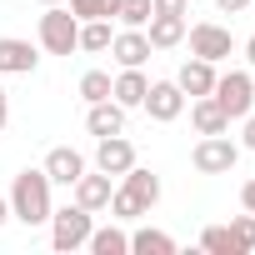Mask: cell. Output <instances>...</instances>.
<instances>
[{
	"label": "cell",
	"mask_w": 255,
	"mask_h": 255,
	"mask_svg": "<svg viewBox=\"0 0 255 255\" xmlns=\"http://www.w3.org/2000/svg\"><path fill=\"white\" fill-rule=\"evenodd\" d=\"M230 235H235V250H240V255L255 250V215H250V210L235 215V220H230Z\"/></svg>",
	"instance_id": "25"
},
{
	"label": "cell",
	"mask_w": 255,
	"mask_h": 255,
	"mask_svg": "<svg viewBox=\"0 0 255 255\" xmlns=\"http://www.w3.org/2000/svg\"><path fill=\"white\" fill-rule=\"evenodd\" d=\"M40 5H65V0H40Z\"/></svg>",
	"instance_id": "34"
},
{
	"label": "cell",
	"mask_w": 255,
	"mask_h": 255,
	"mask_svg": "<svg viewBox=\"0 0 255 255\" xmlns=\"http://www.w3.org/2000/svg\"><path fill=\"white\" fill-rule=\"evenodd\" d=\"M90 230H95V220H90V210H85V205L50 210V245H55L60 255H75V250L90 240Z\"/></svg>",
	"instance_id": "3"
},
{
	"label": "cell",
	"mask_w": 255,
	"mask_h": 255,
	"mask_svg": "<svg viewBox=\"0 0 255 255\" xmlns=\"http://www.w3.org/2000/svg\"><path fill=\"white\" fill-rule=\"evenodd\" d=\"M145 40H150V50H175L185 40V15H150L145 20Z\"/></svg>",
	"instance_id": "18"
},
{
	"label": "cell",
	"mask_w": 255,
	"mask_h": 255,
	"mask_svg": "<svg viewBox=\"0 0 255 255\" xmlns=\"http://www.w3.org/2000/svg\"><path fill=\"white\" fill-rule=\"evenodd\" d=\"M110 40H115L110 20H80V50L100 55V50H110Z\"/></svg>",
	"instance_id": "21"
},
{
	"label": "cell",
	"mask_w": 255,
	"mask_h": 255,
	"mask_svg": "<svg viewBox=\"0 0 255 255\" xmlns=\"http://www.w3.org/2000/svg\"><path fill=\"white\" fill-rule=\"evenodd\" d=\"M85 130L100 140V135H120L125 130V105L120 100H95L90 110H85Z\"/></svg>",
	"instance_id": "15"
},
{
	"label": "cell",
	"mask_w": 255,
	"mask_h": 255,
	"mask_svg": "<svg viewBox=\"0 0 255 255\" xmlns=\"http://www.w3.org/2000/svg\"><path fill=\"white\" fill-rule=\"evenodd\" d=\"M145 90H150V80H145V70H140V65H125V70L110 80V100H120L125 110H135V105L145 100Z\"/></svg>",
	"instance_id": "17"
},
{
	"label": "cell",
	"mask_w": 255,
	"mask_h": 255,
	"mask_svg": "<svg viewBox=\"0 0 255 255\" xmlns=\"http://www.w3.org/2000/svg\"><path fill=\"white\" fill-rule=\"evenodd\" d=\"M35 65H40V50L30 40L0 35V75H35Z\"/></svg>",
	"instance_id": "9"
},
{
	"label": "cell",
	"mask_w": 255,
	"mask_h": 255,
	"mask_svg": "<svg viewBox=\"0 0 255 255\" xmlns=\"http://www.w3.org/2000/svg\"><path fill=\"white\" fill-rule=\"evenodd\" d=\"M185 40H190V55H200V60H210V65H220V60L235 50V35H230L225 25H215V20L185 25Z\"/></svg>",
	"instance_id": "6"
},
{
	"label": "cell",
	"mask_w": 255,
	"mask_h": 255,
	"mask_svg": "<svg viewBox=\"0 0 255 255\" xmlns=\"http://www.w3.org/2000/svg\"><path fill=\"white\" fill-rule=\"evenodd\" d=\"M190 125H195V135H225L230 130V115L220 110L215 95H195L190 100Z\"/></svg>",
	"instance_id": "12"
},
{
	"label": "cell",
	"mask_w": 255,
	"mask_h": 255,
	"mask_svg": "<svg viewBox=\"0 0 255 255\" xmlns=\"http://www.w3.org/2000/svg\"><path fill=\"white\" fill-rule=\"evenodd\" d=\"M215 75H220V70H215L210 60L190 55V60H185V65L175 70V85L185 90V100H195V95H210V90H215Z\"/></svg>",
	"instance_id": "11"
},
{
	"label": "cell",
	"mask_w": 255,
	"mask_h": 255,
	"mask_svg": "<svg viewBox=\"0 0 255 255\" xmlns=\"http://www.w3.org/2000/svg\"><path fill=\"white\" fill-rule=\"evenodd\" d=\"M215 100H220V110L230 115V120H245L250 110H255V80H250V70H225V75H215V90H210Z\"/></svg>",
	"instance_id": "4"
},
{
	"label": "cell",
	"mask_w": 255,
	"mask_h": 255,
	"mask_svg": "<svg viewBox=\"0 0 255 255\" xmlns=\"http://www.w3.org/2000/svg\"><path fill=\"white\" fill-rule=\"evenodd\" d=\"M40 170L50 175V185H65V190H70V185L85 175V155H80V150H70V145H55V150L45 155V165H40Z\"/></svg>",
	"instance_id": "10"
},
{
	"label": "cell",
	"mask_w": 255,
	"mask_h": 255,
	"mask_svg": "<svg viewBox=\"0 0 255 255\" xmlns=\"http://www.w3.org/2000/svg\"><path fill=\"white\" fill-rule=\"evenodd\" d=\"M250 5H255V0H250Z\"/></svg>",
	"instance_id": "35"
},
{
	"label": "cell",
	"mask_w": 255,
	"mask_h": 255,
	"mask_svg": "<svg viewBox=\"0 0 255 255\" xmlns=\"http://www.w3.org/2000/svg\"><path fill=\"white\" fill-rule=\"evenodd\" d=\"M130 250L135 255H175V235H165V230H135L130 235Z\"/></svg>",
	"instance_id": "20"
},
{
	"label": "cell",
	"mask_w": 255,
	"mask_h": 255,
	"mask_svg": "<svg viewBox=\"0 0 255 255\" xmlns=\"http://www.w3.org/2000/svg\"><path fill=\"white\" fill-rule=\"evenodd\" d=\"M110 55H115V65L125 70V65H145L150 60V40H145V30H115V40H110Z\"/></svg>",
	"instance_id": "14"
},
{
	"label": "cell",
	"mask_w": 255,
	"mask_h": 255,
	"mask_svg": "<svg viewBox=\"0 0 255 255\" xmlns=\"http://www.w3.org/2000/svg\"><path fill=\"white\" fill-rule=\"evenodd\" d=\"M240 150H255V110L245 115V135H240Z\"/></svg>",
	"instance_id": "28"
},
{
	"label": "cell",
	"mask_w": 255,
	"mask_h": 255,
	"mask_svg": "<svg viewBox=\"0 0 255 255\" xmlns=\"http://www.w3.org/2000/svg\"><path fill=\"white\" fill-rule=\"evenodd\" d=\"M155 15V5H150V0H120V25H130V30H145V20Z\"/></svg>",
	"instance_id": "23"
},
{
	"label": "cell",
	"mask_w": 255,
	"mask_h": 255,
	"mask_svg": "<svg viewBox=\"0 0 255 255\" xmlns=\"http://www.w3.org/2000/svg\"><path fill=\"white\" fill-rule=\"evenodd\" d=\"M245 60H250V70H255V35L245 40Z\"/></svg>",
	"instance_id": "33"
},
{
	"label": "cell",
	"mask_w": 255,
	"mask_h": 255,
	"mask_svg": "<svg viewBox=\"0 0 255 255\" xmlns=\"http://www.w3.org/2000/svg\"><path fill=\"white\" fill-rule=\"evenodd\" d=\"M200 250H205V255H240L230 225H205V230H200Z\"/></svg>",
	"instance_id": "22"
},
{
	"label": "cell",
	"mask_w": 255,
	"mask_h": 255,
	"mask_svg": "<svg viewBox=\"0 0 255 255\" xmlns=\"http://www.w3.org/2000/svg\"><path fill=\"white\" fill-rule=\"evenodd\" d=\"M150 5H155V15H185L190 0H150Z\"/></svg>",
	"instance_id": "27"
},
{
	"label": "cell",
	"mask_w": 255,
	"mask_h": 255,
	"mask_svg": "<svg viewBox=\"0 0 255 255\" xmlns=\"http://www.w3.org/2000/svg\"><path fill=\"white\" fill-rule=\"evenodd\" d=\"M75 20H105V0H70Z\"/></svg>",
	"instance_id": "26"
},
{
	"label": "cell",
	"mask_w": 255,
	"mask_h": 255,
	"mask_svg": "<svg viewBox=\"0 0 255 255\" xmlns=\"http://www.w3.org/2000/svg\"><path fill=\"white\" fill-rule=\"evenodd\" d=\"M70 190H75V205H85V210L95 215V210H105V205H110V190H115V185H110V175H105V170H95V175L85 170Z\"/></svg>",
	"instance_id": "16"
},
{
	"label": "cell",
	"mask_w": 255,
	"mask_h": 255,
	"mask_svg": "<svg viewBox=\"0 0 255 255\" xmlns=\"http://www.w3.org/2000/svg\"><path fill=\"white\" fill-rule=\"evenodd\" d=\"M85 250L90 255H130V235H125L120 225H105V230H90Z\"/></svg>",
	"instance_id": "19"
},
{
	"label": "cell",
	"mask_w": 255,
	"mask_h": 255,
	"mask_svg": "<svg viewBox=\"0 0 255 255\" xmlns=\"http://www.w3.org/2000/svg\"><path fill=\"white\" fill-rule=\"evenodd\" d=\"M10 220V195H0V225Z\"/></svg>",
	"instance_id": "32"
},
{
	"label": "cell",
	"mask_w": 255,
	"mask_h": 255,
	"mask_svg": "<svg viewBox=\"0 0 255 255\" xmlns=\"http://www.w3.org/2000/svg\"><path fill=\"white\" fill-rule=\"evenodd\" d=\"M80 100H85V105L110 100V75H105V70H85V75H80Z\"/></svg>",
	"instance_id": "24"
},
{
	"label": "cell",
	"mask_w": 255,
	"mask_h": 255,
	"mask_svg": "<svg viewBox=\"0 0 255 255\" xmlns=\"http://www.w3.org/2000/svg\"><path fill=\"white\" fill-rule=\"evenodd\" d=\"M240 205L255 215V180H245V185H240Z\"/></svg>",
	"instance_id": "29"
},
{
	"label": "cell",
	"mask_w": 255,
	"mask_h": 255,
	"mask_svg": "<svg viewBox=\"0 0 255 255\" xmlns=\"http://www.w3.org/2000/svg\"><path fill=\"white\" fill-rule=\"evenodd\" d=\"M130 165H135V145L125 140V130L95 140V170H105V175H125Z\"/></svg>",
	"instance_id": "8"
},
{
	"label": "cell",
	"mask_w": 255,
	"mask_h": 255,
	"mask_svg": "<svg viewBox=\"0 0 255 255\" xmlns=\"http://www.w3.org/2000/svg\"><path fill=\"white\" fill-rule=\"evenodd\" d=\"M35 35H40V50L45 55H75L80 50V20L70 15V5H45Z\"/></svg>",
	"instance_id": "2"
},
{
	"label": "cell",
	"mask_w": 255,
	"mask_h": 255,
	"mask_svg": "<svg viewBox=\"0 0 255 255\" xmlns=\"http://www.w3.org/2000/svg\"><path fill=\"white\" fill-rule=\"evenodd\" d=\"M120 190L130 195L135 205L155 210V200H160V175H155V170H145V165H130V170L120 175Z\"/></svg>",
	"instance_id": "13"
},
{
	"label": "cell",
	"mask_w": 255,
	"mask_h": 255,
	"mask_svg": "<svg viewBox=\"0 0 255 255\" xmlns=\"http://www.w3.org/2000/svg\"><path fill=\"white\" fill-rule=\"evenodd\" d=\"M145 115L150 120H160V125H170V120H180L185 115V90L175 85V80H150V90H145Z\"/></svg>",
	"instance_id": "7"
},
{
	"label": "cell",
	"mask_w": 255,
	"mask_h": 255,
	"mask_svg": "<svg viewBox=\"0 0 255 255\" xmlns=\"http://www.w3.org/2000/svg\"><path fill=\"white\" fill-rule=\"evenodd\" d=\"M235 160H240V145H235L230 135H200L195 150H190V165H195L200 175H230Z\"/></svg>",
	"instance_id": "5"
},
{
	"label": "cell",
	"mask_w": 255,
	"mask_h": 255,
	"mask_svg": "<svg viewBox=\"0 0 255 255\" xmlns=\"http://www.w3.org/2000/svg\"><path fill=\"white\" fill-rule=\"evenodd\" d=\"M10 125V95H5V85H0V130Z\"/></svg>",
	"instance_id": "30"
},
{
	"label": "cell",
	"mask_w": 255,
	"mask_h": 255,
	"mask_svg": "<svg viewBox=\"0 0 255 255\" xmlns=\"http://www.w3.org/2000/svg\"><path fill=\"white\" fill-rule=\"evenodd\" d=\"M215 5H220V10H225V15H240V10H245V5H250V0H215Z\"/></svg>",
	"instance_id": "31"
},
{
	"label": "cell",
	"mask_w": 255,
	"mask_h": 255,
	"mask_svg": "<svg viewBox=\"0 0 255 255\" xmlns=\"http://www.w3.org/2000/svg\"><path fill=\"white\" fill-rule=\"evenodd\" d=\"M50 175L45 170H20L10 180V220L20 225H50Z\"/></svg>",
	"instance_id": "1"
}]
</instances>
